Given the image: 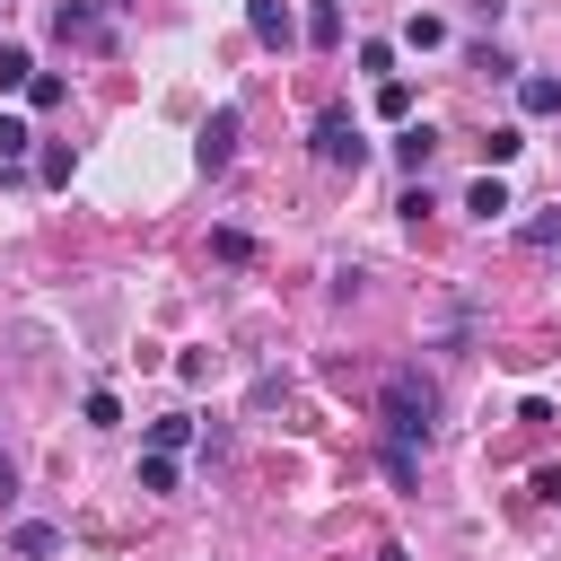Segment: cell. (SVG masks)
<instances>
[{"mask_svg": "<svg viewBox=\"0 0 561 561\" xmlns=\"http://www.w3.org/2000/svg\"><path fill=\"white\" fill-rule=\"evenodd\" d=\"M140 491H175V456H140Z\"/></svg>", "mask_w": 561, "mask_h": 561, "instance_id": "7402d4cb", "label": "cell"}, {"mask_svg": "<svg viewBox=\"0 0 561 561\" xmlns=\"http://www.w3.org/2000/svg\"><path fill=\"white\" fill-rule=\"evenodd\" d=\"M245 35H254L263 53H289V44H298V18H289V0H245Z\"/></svg>", "mask_w": 561, "mask_h": 561, "instance_id": "5b68a950", "label": "cell"}, {"mask_svg": "<svg viewBox=\"0 0 561 561\" xmlns=\"http://www.w3.org/2000/svg\"><path fill=\"white\" fill-rule=\"evenodd\" d=\"M307 140H316V158H324V167H351V175L368 167V140H359V123H351V105H324Z\"/></svg>", "mask_w": 561, "mask_h": 561, "instance_id": "7a4b0ae2", "label": "cell"}, {"mask_svg": "<svg viewBox=\"0 0 561 561\" xmlns=\"http://www.w3.org/2000/svg\"><path fill=\"white\" fill-rule=\"evenodd\" d=\"M35 79V61H26V44H0V88H26Z\"/></svg>", "mask_w": 561, "mask_h": 561, "instance_id": "ffe728a7", "label": "cell"}, {"mask_svg": "<svg viewBox=\"0 0 561 561\" xmlns=\"http://www.w3.org/2000/svg\"><path fill=\"white\" fill-rule=\"evenodd\" d=\"M61 96H70V88H61V79H53V70H35V79H26V105H35V114H53V105H61Z\"/></svg>", "mask_w": 561, "mask_h": 561, "instance_id": "ac0fdd59", "label": "cell"}, {"mask_svg": "<svg viewBox=\"0 0 561 561\" xmlns=\"http://www.w3.org/2000/svg\"><path fill=\"white\" fill-rule=\"evenodd\" d=\"M70 167H79V158H70V149H61V140H53V149H44V158H35V175H44V184H70Z\"/></svg>", "mask_w": 561, "mask_h": 561, "instance_id": "44dd1931", "label": "cell"}, {"mask_svg": "<svg viewBox=\"0 0 561 561\" xmlns=\"http://www.w3.org/2000/svg\"><path fill=\"white\" fill-rule=\"evenodd\" d=\"M9 552H26V561H53V552H61V526L26 517V526H9Z\"/></svg>", "mask_w": 561, "mask_h": 561, "instance_id": "ba28073f", "label": "cell"}, {"mask_svg": "<svg viewBox=\"0 0 561 561\" xmlns=\"http://www.w3.org/2000/svg\"><path fill=\"white\" fill-rule=\"evenodd\" d=\"M517 105H526V114H561V79L526 70V79H517Z\"/></svg>", "mask_w": 561, "mask_h": 561, "instance_id": "30bf717a", "label": "cell"}, {"mask_svg": "<svg viewBox=\"0 0 561 561\" xmlns=\"http://www.w3.org/2000/svg\"><path fill=\"white\" fill-rule=\"evenodd\" d=\"M53 35H61V44H96V53H105V44H114V35H105V0H53Z\"/></svg>", "mask_w": 561, "mask_h": 561, "instance_id": "277c9868", "label": "cell"}, {"mask_svg": "<svg viewBox=\"0 0 561 561\" xmlns=\"http://www.w3.org/2000/svg\"><path fill=\"white\" fill-rule=\"evenodd\" d=\"M535 500H552V508H561V465H535Z\"/></svg>", "mask_w": 561, "mask_h": 561, "instance_id": "d4e9b609", "label": "cell"}, {"mask_svg": "<svg viewBox=\"0 0 561 561\" xmlns=\"http://www.w3.org/2000/svg\"><path fill=\"white\" fill-rule=\"evenodd\" d=\"M26 149H35V131H26V123H18V114H0V167H18V158H26Z\"/></svg>", "mask_w": 561, "mask_h": 561, "instance_id": "2e32d148", "label": "cell"}, {"mask_svg": "<svg viewBox=\"0 0 561 561\" xmlns=\"http://www.w3.org/2000/svg\"><path fill=\"white\" fill-rule=\"evenodd\" d=\"M394 158H403L412 175H430V158H438V131H430V123H403V131H394Z\"/></svg>", "mask_w": 561, "mask_h": 561, "instance_id": "8992f818", "label": "cell"}, {"mask_svg": "<svg viewBox=\"0 0 561 561\" xmlns=\"http://www.w3.org/2000/svg\"><path fill=\"white\" fill-rule=\"evenodd\" d=\"M210 254H219V263H245L254 237H245V228H210Z\"/></svg>", "mask_w": 561, "mask_h": 561, "instance_id": "d6986e66", "label": "cell"}, {"mask_svg": "<svg viewBox=\"0 0 561 561\" xmlns=\"http://www.w3.org/2000/svg\"><path fill=\"white\" fill-rule=\"evenodd\" d=\"M298 35H307V44H316V53H333V44H342V0H316V9H307V26H298Z\"/></svg>", "mask_w": 561, "mask_h": 561, "instance_id": "9c48e42d", "label": "cell"}, {"mask_svg": "<svg viewBox=\"0 0 561 561\" xmlns=\"http://www.w3.org/2000/svg\"><path fill=\"white\" fill-rule=\"evenodd\" d=\"M359 70H368V79H394V44L368 35V44H359Z\"/></svg>", "mask_w": 561, "mask_h": 561, "instance_id": "e0dca14e", "label": "cell"}, {"mask_svg": "<svg viewBox=\"0 0 561 561\" xmlns=\"http://www.w3.org/2000/svg\"><path fill=\"white\" fill-rule=\"evenodd\" d=\"M175 447H193V421H184V412L149 421V456H175Z\"/></svg>", "mask_w": 561, "mask_h": 561, "instance_id": "8fae6325", "label": "cell"}, {"mask_svg": "<svg viewBox=\"0 0 561 561\" xmlns=\"http://www.w3.org/2000/svg\"><path fill=\"white\" fill-rule=\"evenodd\" d=\"M114 421H123V403H114V394L96 386V394H88V430H114Z\"/></svg>", "mask_w": 561, "mask_h": 561, "instance_id": "cb8c5ba5", "label": "cell"}, {"mask_svg": "<svg viewBox=\"0 0 561 561\" xmlns=\"http://www.w3.org/2000/svg\"><path fill=\"white\" fill-rule=\"evenodd\" d=\"M237 131H245V114H237V105H210V123H202V140H193V167H202V175H228Z\"/></svg>", "mask_w": 561, "mask_h": 561, "instance_id": "3957f363", "label": "cell"}, {"mask_svg": "<svg viewBox=\"0 0 561 561\" xmlns=\"http://www.w3.org/2000/svg\"><path fill=\"white\" fill-rule=\"evenodd\" d=\"M517 149H526V131H517V123H500V131H491V140H482V167H491V175H500V167H508V158H517Z\"/></svg>", "mask_w": 561, "mask_h": 561, "instance_id": "7c38bea8", "label": "cell"}, {"mask_svg": "<svg viewBox=\"0 0 561 561\" xmlns=\"http://www.w3.org/2000/svg\"><path fill=\"white\" fill-rule=\"evenodd\" d=\"M403 44H412V53H438V44H447V18H403Z\"/></svg>", "mask_w": 561, "mask_h": 561, "instance_id": "4fadbf2b", "label": "cell"}, {"mask_svg": "<svg viewBox=\"0 0 561 561\" xmlns=\"http://www.w3.org/2000/svg\"><path fill=\"white\" fill-rule=\"evenodd\" d=\"M377 561H412V552H403V543H377Z\"/></svg>", "mask_w": 561, "mask_h": 561, "instance_id": "484cf974", "label": "cell"}, {"mask_svg": "<svg viewBox=\"0 0 561 561\" xmlns=\"http://www.w3.org/2000/svg\"><path fill=\"white\" fill-rule=\"evenodd\" d=\"M473 70H491V79H517V61H508L500 44H473Z\"/></svg>", "mask_w": 561, "mask_h": 561, "instance_id": "603a6c76", "label": "cell"}, {"mask_svg": "<svg viewBox=\"0 0 561 561\" xmlns=\"http://www.w3.org/2000/svg\"><path fill=\"white\" fill-rule=\"evenodd\" d=\"M386 473H394V482H403V491H412V482H421V456H412V438H386Z\"/></svg>", "mask_w": 561, "mask_h": 561, "instance_id": "9a60e30c", "label": "cell"}, {"mask_svg": "<svg viewBox=\"0 0 561 561\" xmlns=\"http://www.w3.org/2000/svg\"><path fill=\"white\" fill-rule=\"evenodd\" d=\"M465 210H473V219H508L517 202H508V184H500V175H473V184H465Z\"/></svg>", "mask_w": 561, "mask_h": 561, "instance_id": "52a82bcc", "label": "cell"}, {"mask_svg": "<svg viewBox=\"0 0 561 561\" xmlns=\"http://www.w3.org/2000/svg\"><path fill=\"white\" fill-rule=\"evenodd\" d=\"M377 114L403 123V114H412V79H377Z\"/></svg>", "mask_w": 561, "mask_h": 561, "instance_id": "5bb4252c", "label": "cell"}, {"mask_svg": "<svg viewBox=\"0 0 561 561\" xmlns=\"http://www.w3.org/2000/svg\"><path fill=\"white\" fill-rule=\"evenodd\" d=\"M377 412H386V438H430V412H438V386L421 368H394L377 386Z\"/></svg>", "mask_w": 561, "mask_h": 561, "instance_id": "6da1fadb", "label": "cell"}]
</instances>
